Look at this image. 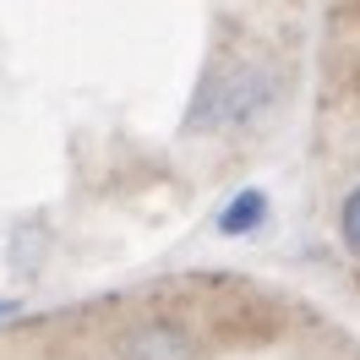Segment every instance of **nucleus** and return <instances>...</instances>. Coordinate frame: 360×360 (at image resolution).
<instances>
[{
  "label": "nucleus",
  "instance_id": "obj_2",
  "mask_svg": "<svg viewBox=\"0 0 360 360\" xmlns=\"http://www.w3.org/2000/svg\"><path fill=\"white\" fill-rule=\"evenodd\" d=\"M110 360H202V344L186 322L169 316H142L131 328H120Z\"/></svg>",
  "mask_w": 360,
  "mask_h": 360
},
{
  "label": "nucleus",
  "instance_id": "obj_1",
  "mask_svg": "<svg viewBox=\"0 0 360 360\" xmlns=\"http://www.w3.org/2000/svg\"><path fill=\"white\" fill-rule=\"evenodd\" d=\"M268 110H273V77L257 66H240V71H229L224 82H207L197 110L186 115V126H197V131H207V126H246V120H257Z\"/></svg>",
  "mask_w": 360,
  "mask_h": 360
},
{
  "label": "nucleus",
  "instance_id": "obj_6",
  "mask_svg": "<svg viewBox=\"0 0 360 360\" xmlns=\"http://www.w3.org/2000/svg\"><path fill=\"white\" fill-rule=\"evenodd\" d=\"M0 316H17V300H0Z\"/></svg>",
  "mask_w": 360,
  "mask_h": 360
},
{
  "label": "nucleus",
  "instance_id": "obj_3",
  "mask_svg": "<svg viewBox=\"0 0 360 360\" xmlns=\"http://www.w3.org/2000/svg\"><path fill=\"white\" fill-rule=\"evenodd\" d=\"M268 224V197L246 186V191H235L224 207H219V235H257V229Z\"/></svg>",
  "mask_w": 360,
  "mask_h": 360
},
{
  "label": "nucleus",
  "instance_id": "obj_5",
  "mask_svg": "<svg viewBox=\"0 0 360 360\" xmlns=\"http://www.w3.org/2000/svg\"><path fill=\"white\" fill-rule=\"evenodd\" d=\"M338 235H344V246L360 257V186L344 197V207H338Z\"/></svg>",
  "mask_w": 360,
  "mask_h": 360
},
{
  "label": "nucleus",
  "instance_id": "obj_4",
  "mask_svg": "<svg viewBox=\"0 0 360 360\" xmlns=\"http://www.w3.org/2000/svg\"><path fill=\"white\" fill-rule=\"evenodd\" d=\"M39 257H44V235H39V229H22V235L11 240V262L22 273H39Z\"/></svg>",
  "mask_w": 360,
  "mask_h": 360
}]
</instances>
